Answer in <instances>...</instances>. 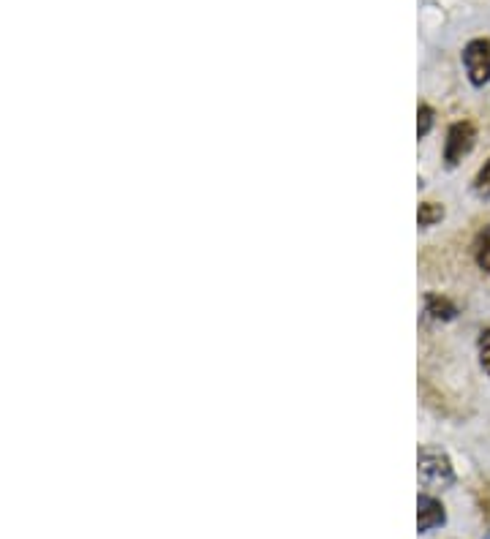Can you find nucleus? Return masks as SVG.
Returning a JSON list of instances; mask_svg holds the SVG:
<instances>
[{"instance_id":"1","label":"nucleus","mask_w":490,"mask_h":539,"mask_svg":"<svg viewBox=\"0 0 490 539\" xmlns=\"http://www.w3.org/2000/svg\"><path fill=\"white\" fill-rule=\"evenodd\" d=\"M417 474H420L422 488L431 490H447L455 482L450 455L436 447H422L417 455Z\"/></svg>"},{"instance_id":"2","label":"nucleus","mask_w":490,"mask_h":539,"mask_svg":"<svg viewBox=\"0 0 490 539\" xmlns=\"http://www.w3.org/2000/svg\"><path fill=\"white\" fill-rule=\"evenodd\" d=\"M477 142V128L469 120H458L447 128V142H444V161L447 167H458L463 158L469 156L471 147Z\"/></svg>"},{"instance_id":"3","label":"nucleus","mask_w":490,"mask_h":539,"mask_svg":"<svg viewBox=\"0 0 490 539\" xmlns=\"http://www.w3.org/2000/svg\"><path fill=\"white\" fill-rule=\"evenodd\" d=\"M463 66L474 88H485L490 82V39H471L463 47Z\"/></svg>"},{"instance_id":"4","label":"nucleus","mask_w":490,"mask_h":539,"mask_svg":"<svg viewBox=\"0 0 490 539\" xmlns=\"http://www.w3.org/2000/svg\"><path fill=\"white\" fill-rule=\"evenodd\" d=\"M447 523V510L436 496L431 493H420L417 499V531L420 534H431L433 529H441Z\"/></svg>"},{"instance_id":"5","label":"nucleus","mask_w":490,"mask_h":539,"mask_svg":"<svg viewBox=\"0 0 490 539\" xmlns=\"http://www.w3.org/2000/svg\"><path fill=\"white\" fill-rule=\"evenodd\" d=\"M425 314L431 316L433 322H452L458 316V305L441 294H425Z\"/></svg>"},{"instance_id":"6","label":"nucleus","mask_w":490,"mask_h":539,"mask_svg":"<svg viewBox=\"0 0 490 539\" xmlns=\"http://www.w3.org/2000/svg\"><path fill=\"white\" fill-rule=\"evenodd\" d=\"M474 259H477V265L490 273V226H485L477 237V243H474Z\"/></svg>"},{"instance_id":"7","label":"nucleus","mask_w":490,"mask_h":539,"mask_svg":"<svg viewBox=\"0 0 490 539\" xmlns=\"http://www.w3.org/2000/svg\"><path fill=\"white\" fill-rule=\"evenodd\" d=\"M441 218H444V207L436 205V202H422L420 210H417V224H420L422 229L439 224Z\"/></svg>"},{"instance_id":"8","label":"nucleus","mask_w":490,"mask_h":539,"mask_svg":"<svg viewBox=\"0 0 490 539\" xmlns=\"http://www.w3.org/2000/svg\"><path fill=\"white\" fill-rule=\"evenodd\" d=\"M433 118H436V112H433L428 104H420V109H417V137H428L433 128Z\"/></svg>"},{"instance_id":"9","label":"nucleus","mask_w":490,"mask_h":539,"mask_svg":"<svg viewBox=\"0 0 490 539\" xmlns=\"http://www.w3.org/2000/svg\"><path fill=\"white\" fill-rule=\"evenodd\" d=\"M474 194L482 196V199H490V158L474 177Z\"/></svg>"},{"instance_id":"10","label":"nucleus","mask_w":490,"mask_h":539,"mask_svg":"<svg viewBox=\"0 0 490 539\" xmlns=\"http://www.w3.org/2000/svg\"><path fill=\"white\" fill-rule=\"evenodd\" d=\"M477 352H480V363L485 368V373L490 376V330L480 335V341H477Z\"/></svg>"},{"instance_id":"11","label":"nucleus","mask_w":490,"mask_h":539,"mask_svg":"<svg viewBox=\"0 0 490 539\" xmlns=\"http://www.w3.org/2000/svg\"><path fill=\"white\" fill-rule=\"evenodd\" d=\"M488 539H490V537H488Z\"/></svg>"}]
</instances>
